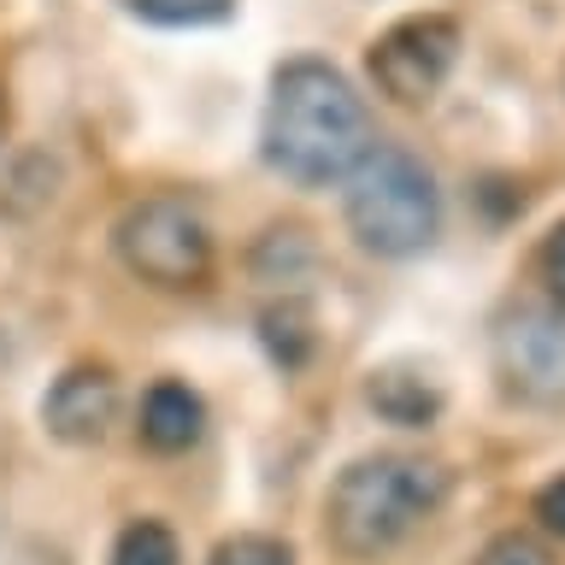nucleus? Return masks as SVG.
Segmentation results:
<instances>
[{"label":"nucleus","instance_id":"10","mask_svg":"<svg viewBox=\"0 0 565 565\" xmlns=\"http://www.w3.org/2000/svg\"><path fill=\"white\" fill-rule=\"evenodd\" d=\"M259 335H265V348H271L277 365H300L312 353V318H307V307H295V300H282V307L265 312Z\"/></svg>","mask_w":565,"mask_h":565},{"label":"nucleus","instance_id":"15","mask_svg":"<svg viewBox=\"0 0 565 565\" xmlns=\"http://www.w3.org/2000/svg\"><path fill=\"white\" fill-rule=\"evenodd\" d=\"M536 519L554 530V536H565V471L554 477V483H542V494H536Z\"/></svg>","mask_w":565,"mask_h":565},{"label":"nucleus","instance_id":"8","mask_svg":"<svg viewBox=\"0 0 565 565\" xmlns=\"http://www.w3.org/2000/svg\"><path fill=\"white\" fill-rule=\"evenodd\" d=\"M201 424H206V406L189 383H153L148 401H141V441L159 454H183L201 441Z\"/></svg>","mask_w":565,"mask_h":565},{"label":"nucleus","instance_id":"12","mask_svg":"<svg viewBox=\"0 0 565 565\" xmlns=\"http://www.w3.org/2000/svg\"><path fill=\"white\" fill-rule=\"evenodd\" d=\"M130 12L153 18V24H218L230 0H130Z\"/></svg>","mask_w":565,"mask_h":565},{"label":"nucleus","instance_id":"6","mask_svg":"<svg viewBox=\"0 0 565 565\" xmlns=\"http://www.w3.org/2000/svg\"><path fill=\"white\" fill-rule=\"evenodd\" d=\"M507 383L524 401H565V324L547 312H519L494 335Z\"/></svg>","mask_w":565,"mask_h":565},{"label":"nucleus","instance_id":"3","mask_svg":"<svg viewBox=\"0 0 565 565\" xmlns=\"http://www.w3.org/2000/svg\"><path fill=\"white\" fill-rule=\"evenodd\" d=\"M441 224L436 177L406 148H371L348 171V230L371 254H418Z\"/></svg>","mask_w":565,"mask_h":565},{"label":"nucleus","instance_id":"9","mask_svg":"<svg viewBox=\"0 0 565 565\" xmlns=\"http://www.w3.org/2000/svg\"><path fill=\"white\" fill-rule=\"evenodd\" d=\"M365 401L377 406L388 424H430V418L441 413L436 383H424L418 371H401V365L377 371V377H371V388H365Z\"/></svg>","mask_w":565,"mask_h":565},{"label":"nucleus","instance_id":"11","mask_svg":"<svg viewBox=\"0 0 565 565\" xmlns=\"http://www.w3.org/2000/svg\"><path fill=\"white\" fill-rule=\"evenodd\" d=\"M113 565H183V554H177V536H171L166 524L136 519V524H124V530H118Z\"/></svg>","mask_w":565,"mask_h":565},{"label":"nucleus","instance_id":"1","mask_svg":"<svg viewBox=\"0 0 565 565\" xmlns=\"http://www.w3.org/2000/svg\"><path fill=\"white\" fill-rule=\"evenodd\" d=\"M371 153V118L342 71L324 60H289L265 106V159L300 189H324Z\"/></svg>","mask_w":565,"mask_h":565},{"label":"nucleus","instance_id":"2","mask_svg":"<svg viewBox=\"0 0 565 565\" xmlns=\"http://www.w3.org/2000/svg\"><path fill=\"white\" fill-rule=\"evenodd\" d=\"M448 494V471L430 459H360L330 489V542L353 559H377L430 519Z\"/></svg>","mask_w":565,"mask_h":565},{"label":"nucleus","instance_id":"16","mask_svg":"<svg viewBox=\"0 0 565 565\" xmlns=\"http://www.w3.org/2000/svg\"><path fill=\"white\" fill-rule=\"evenodd\" d=\"M542 277H547V289H554V300H565V224L542 247Z\"/></svg>","mask_w":565,"mask_h":565},{"label":"nucleus","instance_id":"13","mask_svg":"<svg viewBox=\"0 0 565 565\" xmlns=\"http://www.w3.org/2000/svg\"><path fill=\"white\" fill-rule=\"evenodd\" d=\"M212 565H295V554L277 536H230V542H218Z\"/></svg>","mask_w":565,"mask_h":565},{"label":"nucleus","instance_id":"5","mask_svg":"<svg viewBox=\"0 0 565 565\" xmlns=\"http://www.w3.org/2000/svg\"><path fill=\"white\" fill-rule=\"evenodd\" d=\"M454 53H459L454 18L418 12V18H401L395 30L377 35V47H371V77H377V88L388 100L418 106V100H430L441 88V77L454 71Z\"/></svg>","mask_w":565,"mask_h":565},{"label":"nucleus","instance_id":"14","mask_svg":"<svg viewBox=\"0 0 565 565\" xmlns=\"http://www.w3.org/2000/svg\"><path fill=\"white\" fill-rule=\"evenodd\" d=\"M477 565H547V554L530 536H501V542H489V554Z\"/></svg>","mask_w":565,"mask_h":565},{"label":"nucleus","instance_id":"4","mask_svg":"<svg viewBox=\"0 0 565 565\" xmlns=\"http://www.w3.org/2000/svg\"><path fill=\"white\" fill-rule=\"evenodd\" d=\"M118 254L153 289H189L212 265V236H206V218L189 201L148 194V201H136L118 218Z\"/></svg>","mask_w":565,"mask_h":565},{"label":"nucleus","instance_id":"7","mask_svg":"<svg viewBox=\"0 0 565 565\" xmlns=\"http://www.w3.org/2000/svg\"><path fill=\"white\" fill-rule=\"evenodd\" d=\"M113 413H118V383L100 365H71L42 401V418L60 441H100Z\"/></svg>","mask_w":565,"mask_h":565}]
</instances>
